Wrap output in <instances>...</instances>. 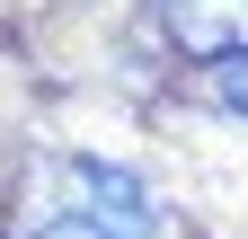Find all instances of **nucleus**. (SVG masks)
Listing matches in <instances>:
<instances>
[{
    "mask_svg": "<svg viewBox=\"0 0 248 239\" xmlns=\"http://www.w3.org/2000/svg\"><path fill=\"white\" fill-rule=\"evenodd\" d=\"M222 98H231V106L248 115V62H222Z\"/></svg>",
    "mask_w": 248,
    "mask_h": 239,
    "instance_id": "3",
    "label": "nucleus"
},
{
    "mask_svg": "<svg viewBox=\"0 0 248 239\" xmlns=\"http://www.w3.org/2000/svg\"><path fill=\"white\" fill-rule=\"evenodd\" d=\"M27 239H160V204L115 160H53Z\"/></svg>",
    "mask_w": 248,
    "mask_h": 239,
    "instance_id": "1",
    "label": "nucleus"
},
{
    "mask_svg": "<svg viewBox=\"0 0 248 239\" xmlns=\"http://www.w3.org/2000/svg\"><path fill=\"white\" fill-rule=\"evenodd\" d=\"M160 27L204 62H248V0H160Z\"/></svg>",
    "mask_w": 248,
    "mask_h": 239,
    "instance_id": "2",
    "label": "nucleus"
}]
</instances>
